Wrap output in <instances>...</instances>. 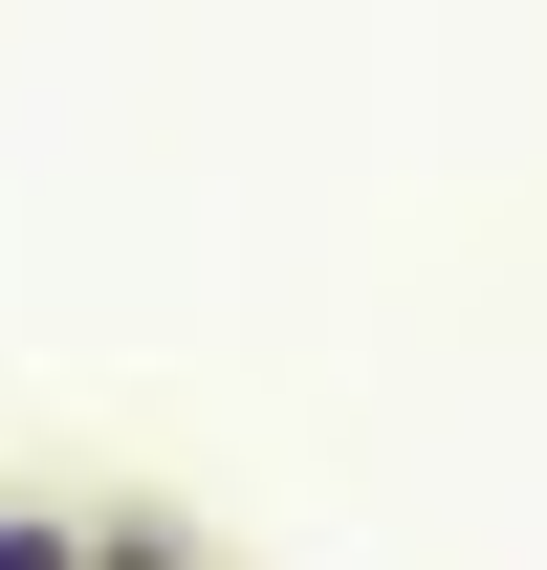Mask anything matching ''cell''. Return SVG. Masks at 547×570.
I'll use <instances>...</instances> for the list:
<instances>
[{"label":"cell","mask_w":547,"mask_h":570,"mask_svg":"<svg viewBox=\"0 0 547 570\" xmlns=\"http://www.w3.org/2000/svg\"><path fill=\"white\" fill-rule=\"evenodd\" d=\"M88 570H198V527L176 504H88Z\"/></svg>","instance_id":"6da1fadb"},{"label":"cell","mask_w":547,"mask_h":570,"mask_svg":"<svg viewBox=\"0 0 547 570\" xmlns=\"http://www.w3.org/2000/svg\"><path fill=\"white\" fill-rule=\"evenodd\" d=\"M0 570H88V504H0Z\"/></svg>","instance_id":"7a4b0ae2"}]
</instances>
